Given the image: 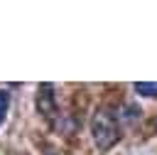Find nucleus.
I'll return each instance as SVG.
<instances>
[{
	"mask_svg": "<svg viewBox=\"0 0 157 155\" xmlns=\"http://www.w3.org/2000/svg\"><path fill=\"white\" fill-rule=\"evenodd\" d=\"M37 111L42 113L44 121H52L56 116V96H54L52 84H42L37 89Z\"/></svg>",
	"mask_w": 157,
	"mask_h": 155,
	"instance_id": "2",
	"label": "nucleus"
},
{
	"mask_svg": "<svg viewBox=\"0 0 157 155\" xmlns=\"http://www.w3.org/2000/svg\"><path fill=\"white\" fill-rule=\"evenodd\" d=\"M91 135H93V143L98 150H110L120 138L115 113H110L108 108H96V113L91 118Z\"/></svg>",
	"mask_w": 157,
	"mask_h": 155,
	"instance_id": "1",
	"label": "nucleus"
},
{
	"mask_svg": "<svg viewBox=\"0 0 157 155\" xmlns=\"http://www.w3.org/2000/svg\"><path fill=\"white\" fill-rule=\"evenodd\" d=\"M135 91L140 93V96H157V81H137L135 84Z\"/></svg>",
	"mask_w": 157,
	"mask_h": 155,
	"instance_id": "3",
	"label": "nucleus"
},
{
	"mask_svg": "<svg viewBox=\"0 0 157 155\" xmlns=\"http://www.w3.org/2000/svg\"><path fill=\"white\" fill-rule=\"evenodd\" d=\"M7 111H10V93L5 89H0V125H2L5 116H7Z\"/></svg>",
	"mask_w": 157,
	"mask_h": 155,
	"instance_id": "4",
	"label": "nucleus"
},
{
	"mask_svg": "<svg viewBox=\"0 0 157 155\" xmlns=\"http://www.w3.org/2000/svg\"><path fill=\"white\" fill-rule=\"evenodd\" d=\"M47 155H54V153H47Z\"/></svg>",
	"mask_w": 157,
	"mask_h": 155,
	"instance_id": "5",
	"label": "nucleus"
}]
</instances>
